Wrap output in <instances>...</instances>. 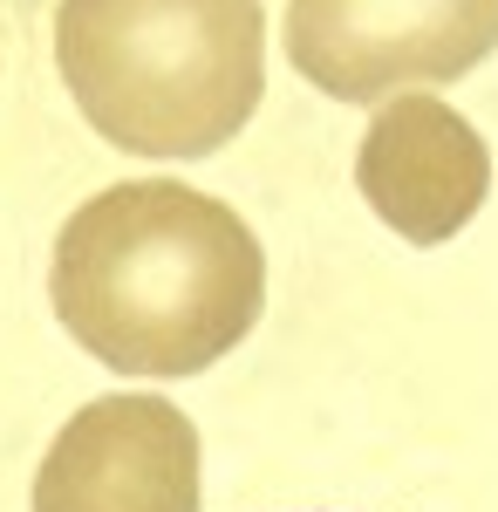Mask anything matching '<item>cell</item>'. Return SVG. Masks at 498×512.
<instances>
[{
    "mask_svg": "<svg viewBox=\"0 0 498 512\" xmlns=\"http://www.w3.org/2000/svg\"><path fill=\"white\" fill-rule=\"evenodd\" d=\"M48 294L96 362L123 376H198L253 335L267 253L226 198L130 178L69 212Z\"/></svg>",
    "mask_w": 498,
    "mask_h": 512,
    "instance_id": "obj_1",
    "label": "cell"
},
{
    "mask_svg": "<svg viewBox=\"0 0 498 512\" xmlns=\"http://www.w3.org/2000/svg\"><path fill=\"white\" fill-rule=\"evenodd\" d=\"M55 69L116 151L212 158L267 89L260 0H62Z\"/></svg>",
    "mask_w": 498,
    "mask_h": 512,
    "instance_id": "obj_2",
    "label": "cell"
},
{
    "mask_svg": "<svg viewBox=\"0 0 498 512\" xmlns=\"http://www.w3.org/2000/svg\"><path fill=\"white\" fill-rule=\"evenodd\" d=\"M498 48V0H287V62L335 103L444 89Z\"/></svg>",
    "mask_w": 498,
    "mask_h": 512,
    "instance_id": "obj_3",
    "label": "cell"
},
{
    "mask_svg": "<svg viewBox=\"0 0 498 512\" xmlns=\"http://www.w3.org/2000/svg\"><path fill=\"white\" fill-rule=\"evenodd\" d=\"M35 512H198V424L164 396H96L55 431Z\"/></svg>",
    "mask_w": 498,
    "mask_h": 512,
    "instance_id": "obj_4",
    "label": "cell"
},
{
    "mask_svg": "<svg viewBox=\"0 0 498 512\" xmlns=\"http://www.w3.org/2000/svg\"><path fill=\"white\" fill-rule=\"evenodd\" d=\"M355 185L396 239L444 246L478 219V205L492 192V151L471 130V117H458L444 96L403 89L362 130Z\"/></svg>",
    "mask_w": 498,
    "mask_h": 512,
    "instance_id": "obj_5",
    "label": "cell"
}]
</instances>
